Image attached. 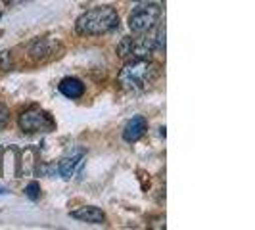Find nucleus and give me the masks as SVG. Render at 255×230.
<instances>
[{
	"mask_svg": "<svg viewBox=\"0 0 255 230\" xmlns=\"http://www.w3.org/2000/svg\"><path fill=\"white\" fill-rule=\"evenodd\" d=\"M58 50H60V42L56 38H37L33 42L29 54H31V58L35 62H48L52 58H58L60 56Z\"/></svg>",
	"mask_w": 255,
	"mask_h": 230,
	"instance_id": "6",
	"label": "nucleus"
},
{
	"mask_svg": "<svg viewBox=\"0 0 255 230\" xmlns=\"http://www.w3.org/2000/svg\"><path fill=\"white\" fill-rule=\"evenodd\" d=\"M83 159H85V152H83V150L64 157V159L60 161V175H62L64 179H71V177L75 175L77 167L83 163Z\"/></svg>",
	"mask_w": 255,
	"mask_h": 230,
	"instance_id": "10",
	"label": "nucleus"
},
{
	"mask_svg": "<svg viewBox=\"0 0 255 230\" xmlns=\"http://www.w3.org/2000/svg\"><path fill=\"white\" fill-rule=\"evenodd\" d=\"M117 27H119V15L112 6H98V8L87 10L85 13L79 15L75 23L77 33L83 37L106 35Z\"/></svg>",
	"mask_w": 255,
	"mask_h": 230,
	"instance_id": "3",
	"label": "nucleus"
},
{
	"mask_svg": "<svg viewBox=\"0 0 255 230\" xmlns=\"http://www.w3.org/2000/svg\"><path fill=\"white\" fill-rule=\"evenodd\" d=\"M19 128L23 132H52L56 128V123L52 119V115L40 108H29L19 115Z\"/></svg>",
	"mask_w": 255,
	"mask_h": 230,
	"instance_id": "4",
	"label": "nucleus"
},
{
	"mask_svg": "<svg viewBox=\"0 0 255 230\" xmlns=\"http://www.w3.org/2000/svg\"><path fill=\"white\" fill-rule=\"evenodd\" d=\"M8 119H10V112H8V108L4 104L0 102V128L8 123Z\"/></svg>",
	"mask_w": 255,
	"mask_h": 230,
	"instance_id": "12",
	"label": "nucleus"
},
{
	"mask_svg": "<svg viewBox=\"0 0 255 230\" xmlns=\"http://www.w3.org/2000/svg\"><path fill=\"white\" fill-rule=\"evenodd\" d=\"M4 194H8V192L4 190V188H0V196H4Z\"/></svg>",
	"mask_w": 255,
	"mask_h": 230,
	"instance_id": "13",
	"label": "nucleus"
},
{
	"mask_svg": "<svg viewBox=\"0 0 255 230\" xmlns=\"http://www.w3.org/2000/svg\"><path fill=\"white\" fill-rule=\"evenodd\" d=\"M146 130H148V121H146V117L136 115V117H132L127 125H125V128H123V140L128 142V144H132V142L140 140L142 136L146 134Z\"/></svg>",
	"mask_w": 255,
	"mask_h": 230,
	"instance_id": "7",
	"label": "nucleus"
},
{
	"mask_svg": "<svg viewBox=\"0 0 255 230\" xmlns=\"http://www.w3.org/2000/svg\"><path fill=\"white\" fill-rule=\"evenodd\" d=\"M71 217L81 221V223H90V225H102L106 221V213H104L100 207H94V205H87V207H79L71 211Z\"/></svg>",
	"mask_w": 255,
	"mask_h": 230,
	"instance_id": "8",
	"label": "nucleus"
},
{
	"mask_svg": "<svg viewBox=\"0 0 255 230\" xmlns=\"http://www.w3.org/2000/svg\"><path fill=\"white\" fill-rule=\"evenodd\" d=\"M25 196L29 200L37 202L38 198H40V184H38V182H29L25 186Z\"/></svg>",
	"mask_w": 255,
	"mask_h": 230,
	"instance_id": "11",
	"label": "nucleus"
},
{
	"mask_svg": "<svg viewBox=\"0 0 255 230\" xmlns=\"http://www.w3.org/2000/svg\"><path fill=\"white\" fill-rule=\"evenodd\" d=\"M58 89L69 100H77V98H81L85 94V85L77 77H65V79H62V83H60Z\"/></svg>",
	"mask_w": 255,
	"mask_h": 230,
	"instance_id": "9",
	"label": "nucleus"
},
{
	"mask_svg": "<svg viewBox=\"0 0 255 230\" xmlns=\"http://www.w3.org/2000/svg\"><path fill=\"white\" fill-rule=\"evenodd\" d=\"M159 17H161V8L157 4H144L128 15V29L132 31V35L148 33L155 27Z\"/></svg>",
	"mask_w": 255,
	"mask_h": 230,
	"instance_id": "5",
	"label": "nucleus"
},
{
	"mask_svg": "<svg viewBox=\"0 0 255 230\" xmlns=\"http://www.w3.org/2000/svg\"><path fill=\"white\" fill-rule=\"evenodd\" d=\"M159 75H161V67L150 58L128 60L117 75V85L127 92L138 94V92H146L148 89H152Z\"/></svg>",
	"mask_w": 255,
	"mask_h": 230,
	"instance_id": "1",
	"label": "nucleus"
},
{
	"mask_svg": "<svg viewBox=\"0 0 255 230\" xmlns=\"http://www.w3.org/2000/svg\"><path fill=\"white\" fill-rule=\"evenodd\" d=\"M0 17H2V13H0Z\"/></svg>",
	"mask_w": 255,
	"mask_h": 230,
	"instance_id": "14",
	"label": "nucleus"
},
{
	"mask_svg": "<svg viewBox=\"0 0 255 230\" xmlns=\"http://www.w3.org/2000/svg\"><path fill=\"white\" fill-rule=\"evenodd\" d=\"M153 52H165V25L157 27L153 35L142 33V37H127L117 44V56L125 62L150 58Z\"/></svg>",
	"mask_w": 255,
	"mask_h": 230,
	"instance_id": "2",
	"label": "nucleus"
}]
</instances>
